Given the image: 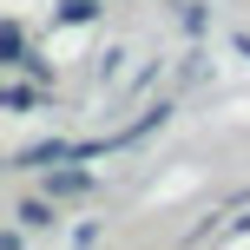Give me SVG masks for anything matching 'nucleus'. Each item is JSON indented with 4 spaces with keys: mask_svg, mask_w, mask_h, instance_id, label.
Returning a JSON list of instances; mask_svg holds the SVG:
<instances>
[{
    "mask_svg": "<svg viewBox=\"0 0 250 250\" xmlns=\"http://www.w3.org/2000/svg\"><path fill=\"white\" fill-rule=\"evenodd\" d=\"M244 53H250V40H244Z\"/></svg>",
    "mask_w": 250,
    "mask_h": 250,
    "instance_id": "5",
    "label": "nucleus"
},
{
    "mask_svg": "<svg viewBox=\"0 0 250 250\" xmlns=\"http://www.w3.org/2000/svg\"><path fill=\"white\" fill-rule=\"evenodd\" d=\"M92 13V0H66V20H86Z\"/></svg>",
    "mask_w": 250,
    "mask_h": 250,
    "instance_id": "3",
    "label": "nucleus"
},
{
    "mask_svg": "<svg viewBox=\"0 0 250 250\" xmlns=\"http://www.w3.org/2000/svg\"><path fill=\"white\" fill-rule=\"evenodd\" d=\"M20 224H53V204H20Z\"/></svg>",
    "mask_w": 250,
    "mask_h": 250,
    "instance_id": "2",
    "label": "nucleus"
},
{
    "mask_svg": "<svg viewBox=\"0 0 250 250\" xmlns=\"http://www.w3.org/2000/svg\"><path fill=\"white\" fill-rule=\"evenodd\" d=\"M53 191L60 198H79V191H92V178L86 171H53Z\"/></svg>",
    "mask_w": 250,
    "mask_h": 250,
    "instance_id": "1",
    "label": "nucleus"
},
{
    "mask_svg": "<svg viewBox=\"0 0 250 250\" xmlns=\"http://www.w3.org/2000/svg\"><path fill=\"white\" fill-rule=\"evenodd\" d=\"M0 250H26V244H20V230H7V237H0Z\"/></svg>",
    "mask_w": 250,
    "mask_h": 250,
    "instance_id": "4",
    "label": "nucleus"
}]
</instances>
